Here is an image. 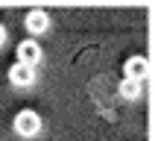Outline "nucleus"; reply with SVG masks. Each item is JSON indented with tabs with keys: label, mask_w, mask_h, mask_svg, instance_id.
I'll list each match as a JSON object with an SVG mask.
<instances>
[{
	"label": "nucleus",
	"mask_w": 155,
	"mask_h": 141,
	"mask_svg": "<svg viewBox=\"0 0 155 141\" xmlns=\"http://www.w3.org/2000/svg\"><path fill=\"white\" fill-rule=\"evenodd\" d=\"M117 88H120V97H126V100H138V97L143 94V82H138V79H129V77H123Z\"/></svg>",
	"instance_id": "423d86ee"
},
{
	"label": "nucleus",
	"mask_w": 155,
	"mask_h": 141,
	"mask_svg": "<svg viewBox=\"0 0 155 141\" xmlns=\"http://www.w3.org/2000/svg\"><path fill=\"white\" fill-rule=\"evenodd\" d=\"M44 50H41V44L35 41V38H24V41L18 44V62L21 65H29V68H35L38 62H41Z\"/></svg>",
	"instance_id": "f03ea898"
},
{
	"label": "nucleus",
	"mask_w": 155,
	"mask_h": 141,
	"mask_svg": "<svg viewBox=\"0 0 155 141\" xmlns=\"http://www.w3.org/2000/svg\"><path fill=\"white\" fill-rule=\"evenodd\" d=\"M147 74H149V59H147V56H132V59L126 62V77H129V79L143 82Z\"/></svg>",
	"instance_id": "39448f33"
},
{
	"label": "nucleus",
	"mask_w": 155,
	"mask_h": 141,
	"mask_svg": "<svg viewBox=\"0 0 155 141\" xmlns=\"http://www.w3.org/2000/svg\"><path fill=\"white\" fill-rule=\"evenodd\" d=\"M24 24H26V29L32 35H41V33L50 29V15H47L44 9H29L26 18H24Z\"/></svg>",
	"instance_id": "7ed1b4c3"
},
{
	"label": "nucleus",
	"mask_w": 155,
	"mask_h": 141,
	"mask_svg": "<svg viewBox=\"0 0 155 141\" xmlns=\"http://www.w3.org/2000/svg\"><path fill=\"white\" fill-rule=\"evenodd\" d=\"M3 44H6V26L0 24V47H3Z\"/></svg>",
	"instance_id": "0eeeda50"
},
{
	"label": "nucleus",
	"mask_w": 155,
	"mask_h": 141,
	"mask_svg": "<svg viewBox=\"0 0 155 141\" xmlns=\"http://www.w3.org/2000/svg\"><path fill=\"white\" fill-rule=\"evenodd\" d=\"M15 132L24 135V138L38 135V132H41V115L35 112V109H21V112L15 115Z\"/></svg>",
	"instance_id": "f257e3e1"
},
{
	"label": "nucleus",
	"mask_w": 155,
	"mask_h": 141,
	"mask_svg": "<svg viewBox=\"0 0 155 141\" xmlns=\"http://www.w3.org/2000/svg\"><path fill=\"white\" fill-rule=\"evenodd\" d=\"M9 82L18 88H26L35 82V68H29V65H21V62H15L12 68H9Z\"/></svg>",
	"instance_id": "20e7f679"
}]
</instances>
